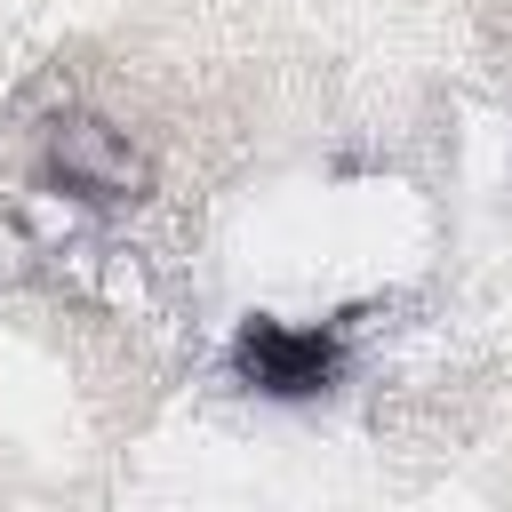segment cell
<instances>
[{
  "label": "cell",
  "instance_id": "cell-1",
  "mask_svg": "<svg viewBox=\"0 0 512 512\" xmlns=\"http://www.w3.org/2000/svg\"><path fill=\"white\" fill-rule=\"evenodd\" d=\"M232 360H240V376H248L256 392H280V400H296V392H320V384H328V368H336V344H328L320 328L248 320Z\"/></svg>",
  "mask_w": 512,
  "mask_h": 512
}]
</instances>
